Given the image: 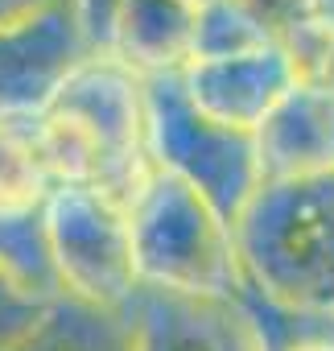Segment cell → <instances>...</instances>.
<instances>
[{
  "instance_id": "9a60e30c",
  "label": "cell",
  "mask_w": 334,
  "mask_h": 351,
  "mask_svg": "<svg viewBox=\"0 0 334 351\" xmlns=\"http://www.w3.org/2000/svg\"><path fill=\"white\" fill-rule=\"evenodd\" d=\"M272 351H334V330H330V318H318V322L293 326L285 339H277V343H272Z\"/></svg>"
},
{
  "instance_id": "ac0fdd59",
  "label": "cell",
  "mask_w": 334,
  "mask_h": 351,
  "mask_svg": "<svg viewBox=\"0 0 334 351\" xmlns=\"http://www.w3.org/2000/svg\"><path fill=\"white\" fill-rule=\"evenodd\" d=\"M186 5H194V9H203V5H211V0H186Z\"/></svg>"
},
{
  "instance_id": "9c48e42d",
  "label": "cell",
  "mask_w": 334,
  "mask_h": 351,
  "mask_svg": "<svg viewBox=\"0 0 334 351\" xmlns=\"http://www.w3.org/2000/svg\"><path fill=\"white\" fill-rule=\"evenodd\" d=\"M256 169L264 182L334 178V87L301 79L256 128Z\"/></svg>"
},
{
  "instance_id": "7c38bea8",
  "label": "cell",
  "mask_w": 334,
  "mask_h": 351,
  "mask_svg": "<svg viewBox=\"0 0 334 351\" xmlns=\"http://www.w3.org/2000/svg\"><path fill=\"white\" fill-rule=\"evenodd\" d=\"M50 178L34 153L29 116H0V215H38Z\"/></svg>"
},
{
  "instance_id": "7a4b0ae2",
  "label": "cell",
  "mask_w": 334,
  "mask_h": 351,
  "mask_svg": "<svg viewBox=\"0 0 334 351\" xmlns=\"http://www.w3.org/2000/svg\"><path fill=\"white\" fill-rule=\"evenodd\" d=\"M231 236L252 306L334 322V178L264 182Z\"/></svg>"
},
{
  "instance_id": "52a82bcc",
  "label": "cell",
  "mask_w": 334,
  "mask_h": 351,
  "mask_svg": "<svg viewBox=\"0 0 334 351\" xmlns=\"http://www.w3.org/2000/svg\"><path fill=\"white\" fill-rule=\"evenodd\" d=\"M91 54L75 0H50L0 25V116H34Z\"/></svg>"
},
{
  "instance_id": "5bb4252c",
  "label": "cell",
  "mask_w": 334,
  "mask_h": 351,
  "mask_svg": "<svg viewBox=\"0 0 334 351\" xmlns=\"http://www.w3.org/2000/svg\"><path fill=\"white\" fill-rule=\"evenodd\" d=\"M120 5H124V0H75L79 25H83V34H87V46H91L95 54H107Z\"/></svg>"
},
{
  "instance_id": "5b68a950",
  "label": "cell",
  "mask_w": 334,
  "mask_h": 351,
  "mask_svg": "<svg viewBox=\"0 0 334 351\" xmlns=\"http://www.w3.org/2000/svg\"><path fill=\"white\" fill-rule=\"evenodd\" d=\"M144 149L153 165L198 186L227 223H235L260 191L252 136L203 120L174 75L144 79Z\"/></svg>"
},
{
  "instance_id": "277c9868",
  "label": "cell",
  "mask_w": 334,
  "mask_h": 351,
  "mask_svg": "<svg viewBox=\"0 0 334 351\" xmlns=\"http://www.w3.org/2000/svg\"><path fill=\"white\" fill-rule=\"evenodd\" d=\"M42 232L58 289L87 306L124 314L136 293L128 203L95 186H50Z\"/></svg>"
},
{
  "instance_id": "8fae6325",
  "label": "cell",
  "mask_w": 334,
  "mask_h": 351,
  "mask_svg": "<svg viewBox=\"0 0 334 351\" xmlns=\"http://www.w3.org/2000/svg\"><path fill=\"white\" fill-rule=\"evenodd\" d=\"M5 351H132L124 314L87 306L70 293H54L21 339Z\"/></svg>"
},
{
  "instance_id": "2e32d148",
  "label": "cell",
  "mask_w": 334,
  "mask_h": 351,
  "mask_svg": "<svg viewBox=\"0 0 334 351\" xmlns=\"http://www.w3.org/2000/svg\"><path fill=\"white\" fill-rule=\"evenodd\" d=\"M42 5H50V0H0V25H9V21H17V17L34 13Z\"/></svg>"
},
{
  "instance_id": "e0dca14e",
  "label": "cell",
  "mask_w": 334,
  "mask_h": 351,
  "mask_svg": "<svg viewBox=\"0 0 334 351\" xmlns=\"http://www.w3.org/2000/svg\"><path fill=\"white\" fill-rule=\"evenodd\" d=\"M309 9H313V21L334 38V0H309Z\"/></svg>"
},
{
  "instance_id": "8992f818",
  "label": "cell",
  "mask_w": 334,
  "mask_h": 351,
  "mask_svg": "<svg viewBox=\"0 0 334 351\" xmlns=\"http://www.w3.org/2000/svg\"><path fill=\"white\" fill-rule=\"evenodd\" d=\"M124 322L132 351H268V335L248 298L136 285Z\"/></svg>"
},
{
  "instance_id": "30bf717a",
  "label": "cell",
  "mask_w": 334,
  "mask_h": 351,
  "mask_svg": "<svg viewBox=\"0 0 334 351\" xmlns=\"http://www.w3.org/2000/svg\"><path fill=\"white\" fill-rule=\"evenodd\" d=\"M198 9L186 0H124L107 54L140 79L178 75L194 54Z\"/></svg>"
},
{
  "instance_id": "6da1fadb",
  "label": "cell",
  "mask_w": 334,
  "mask_h": 351,
  "mask_svg": "<svg viewBox=\"0 0 334 351\" xmlns=\"http://www.w3.org/2000/svg\"><path fill=\"white\" fill-rule=\"evenodd\" d=\"M29 132L50 186H95L128 203L153 165L144 149V79L112 54L83 58L29 116Z\"/></svg>"
},
{
  "instance_id": "ba28073f",
  "label": "cell",
  "mask_w": 334,
  "mask_h": 351,
  "mask_svg": "<svg viewBox=\"0 0 334 351\" xmlns=\"http://www.w3.org/2000/svg\"><path fill=\"white\" fill-rule=\"evenodd\" d=\"M174 79L203 120L240 136H256L268 112L301 83V71L285 46H260L248 54L190 58Z\"/></svg>"
},
{
  "instance_id": "4fadbf2b",
  "label": "cell",
  "mask_w": 334,
  "mask_h": 351,
  "mask_svg": "<svg viewBox=\"0 0 334 351\" xmlns=\"http://www.w3.org/2000/svg\"><path fill=\"white\" fill-rule=\"evenodd\" d=\"M46 302H50V298L34 293L29 285H21L5 265H0V351L29 330V322L42 314Z\"/></svg>"
},
{
  "instance_id": "3957f363",
  "label": "cell",
  "mask_w": 334,
  "mask_h": 351,
  "mask_svg": "<svg viewBox=\"0 0 334 351\" xmlns=\"http://www.w3.org/2000/svg\"><path fill=\"white\" fill-rule=\"evenodd\" d=\"M128 236L136 285L244 298L231 223L178 173L149 165L144 182L128 199Z\"/></svg>"
}]
</instances>
